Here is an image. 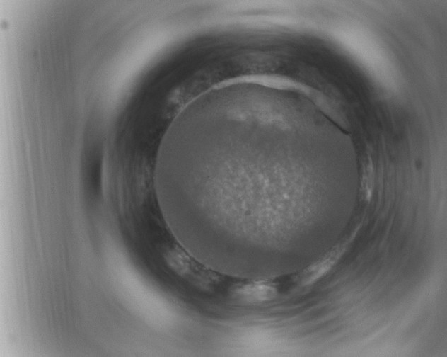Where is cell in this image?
<instances>
[{
    "instance_id": "obj_1",
    "label": "cell",
    "mask_w": 447,
    "mask_h": 357,
    "mask_svg": "<svg viewBox=\"0 0 447 357\" xmlns=\"http://www.w3.org/2000/svg\"><path fill=\"white\" fill-rule=\"evenodd\" d=\"M295 116L274 96H233L197 110L161 146L157 195L185 197L220 230L274 249L291 206L336 184L326 163L294 151Z\"/></svg>"
},
{
    "instance_id": "obj_2",
    "label": "cell",
    "mask_w": 447,
    "mask_h": 357,
    "mask_svg": "<svg viewBox=\"0 0 447 357\" xmlns=\"http://www.w3.org/2000/svg\"><path fill=\"white\" fill-rule=\"evenodd\" d=\"M363 173L361 181V189L364 196L368 199L371 196L374 185V173L371 166H367Z\"/></svg>"
}]
</instances>
